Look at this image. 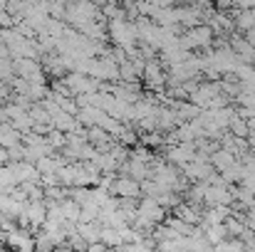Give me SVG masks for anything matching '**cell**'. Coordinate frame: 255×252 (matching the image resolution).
<instances>
[{
  "instance_id": "6da1fadb",
  "label": "cell",
  "mask_w": 255,
  "mask_h": 252,
  "mask_svg": "<svg viewBox=\"0 0 255 252\" xmlns=\"http://www.w3.org/2000/svg\"><path fill=\"white\" fill-rule=\"evenodd\" d=\"M114 190H117L119 195H127V198H129V195H136V193H139V185H136L134 180H119V183L114 185Z\"/></svg>"
},
{
  "instance_id": "7a4b0ae2",
  "label": "cell",
  "mask_w": 255,
  "mask_h": 252,
  "mask_svg": "<svg viewBox=\"0 0 255 252\" xmlns=\"http://www.w3.org/2000/svg\"><path fill=\"white\" fill-rule=\"evenodd\" d=\"M238 25L243 27V30H251L255 25V10H246V12H241L238 15Z\"/></svg>"
}]
</instances>
